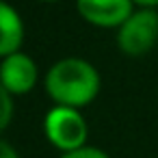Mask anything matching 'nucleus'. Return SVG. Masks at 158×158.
I'll list each match as a JSON object with an SVG mask.
<instances>
[{
    "label": "nucleus",
    "instance_id": "1",
    "mask_svg": "<svg viewBox=\"0 0 158 158\" xmlns=\"http://www.w3.org/2000/svg\"><path fill=\"white\" fill-rule=\"evenodd\" d=\"M44 87L54 106H69L80 110L100 95L102 78L93 63L78 56H67L56 61L46 72Z\"/></svg>",
    "mask_w": 158,
    "mask_h": 158
},
{
    "label": "nucleus",
    "instance_id": "2",
    "mask_svg": "<svg viewBox=\"0 0 158 158\" xmlns=\"http://www.w3.org/2000/svg\"><path fill=\"white\" fill-rule=\"evenodd\" d=\"M44 134L50 145H54L61 154H65L87 145L89 126L78 108L52 106L44 119Z\"/></svg>",
    "mask_w": 158,
    "mask_h": 158
},
{
    "label": "nucleus",
    "instance_id": "3",
    "mask_svg": "<svg viewBox=\"0 0 158 158\" xmlns=\"http://www.w3.org/2000/svg\"><path fill=\"white\" fill-rule=\"evenodd\" d=\"M117 48L128 56H143L158 44V13L156 9H134V13L117 28Z\"/></svg>",
    "mask_w": 158,
    "mask_h": 158
},
{
    "label": "nucleus",
    "instance_id": "4",
    "mask_svg": "<svg viewBox=\"0 0 158 158\" xmlns=\"http://www.w3.org/2000/svg\"><path fill=\"white\" fill-rule=\"evenodd\" d=\"M136 5L132 0H76L78 15L98 28H119L132 13Z\"/></svg>",
    "mask_w": 158,
    "mask_h": 158
},
{
    "label": "nucleus",
    "instance_id": "5",
    "mask_svg": "<svg viewBox=\"0 0 158 158\" xmlns=\"http://www.w3.org/2000/svg\"><path fill=\"white\" fill-rule=\"evenodd\" d=\"M37 63L33 61V56L24 54L22 50L9 56H2V65H0V85L2 91L15 95H24L31 93L37 85Z\"/></svg>",
    "mask_w": 158,
    "mask_h": 158
},
{
    "label": "nucleus",
    "instance_id": "6",
    "mask_svg": "<svg viewBox=\"0 0 158 158\" xmlns=\"http://www.w3.org/2000/svg\"><path fill=\"white\" fill-rule=\"evenodd\" d=\"M0 28H2V35H0V54L9 56L20 52L22 41H24V22L22 15L15 7H11L9 2L0 5Z\"/></svg>",
    "mask_w": 158,
    "mask_h": 158
},
{
    "label": "nucleus",
    "instance_id": "7",
    "mask_svg": "<svg viewBox=\"0 0 158 158\" xmlns=\"http://www.w3.org/2000/svg\"><path fill=\"white\" fill-rule=\"evenodd\" d=\"M59 158H110L104 149L100 147H93V145H85L80 149H74V152H65L61 154Z\"/></svg>",
    "mask_w": 158,
    "mask_h": 158
},
{
    "label": "nucleus",
    "instance_id": "8",
    "mask_svg": "<svg viewBox=\"0 0 158 158\" xmlns=\"http://www.w3.org/2000/svg\"><path fill=\"white\" fill-rule=\"evenodd\" d=\"M0 104H2V115H0V128L2 130H7L9 128V123H11V117H13V95L11 93H7V91H2L0 93Z\"/></svg>",
    "mask_w": 158,
    "mask_h": 158
},
{
    "label": "nucleus",
    "instance_id": "9",
    "mask_svg": "<svg viewBox=\"0 0 158 158\" xmlns=\"http://www.w3.org/2000/svg\"><path fill=\"white\" fill-rule=\"evenodd\" d=\"M0 158H20V156H18V152L11 147V143L2 141V143H0Z\"/></svg>",
    "mask_w": 158,
    "mask_h": 158
},
{
    "label": "nucleus",
    "instance_id": "10",
    "mask_svg": "<svg viewBox=\"0 0 158 158\" xmlns=\"http://www.w3.org/2000/svg\"><path fill=\"white\" fill-rule=\"evenodd\" d=\"M136 7H143V9H156L158 7V0H132Z\"/></svg>",
    "mask_w": 158,
    "mask_h": 158
},
{
    "label": "nucleus",
    "instance_id": "11",
    "mask_svg": "<svg viewBox=\"0 0 158 158\" xmlns=\"http://www.w3.org/2000/svg\"><path fill=\"white\" fill-rule=\"evenodd\" d=\"M41 2H61V0H41Z\"/></svg>",
    "mask_w": 158,
    "mask_h": 158
}]
</instances>
